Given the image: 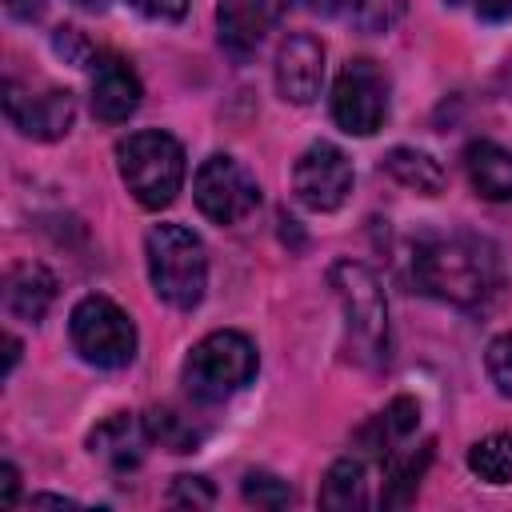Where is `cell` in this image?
<instances>
[{
	"mask_svg": "<svg viewBox=\"0 0 512 512\" xmlns=\"http://www.w3.org/2000/svg\"><path fill=\"white\" fill-rule=\"evenodd\" d=\"M168 500L180 504V508H208L216 500V492H212V484L204 476H176Z\"/></svg>",
	"mask_w": 512,
	"mask_h": 512,
	"instance_id": "484cf974",
	"label": "cell"
},
{
	"mask_svg": "<svg viewBox=\"0 0 512 512\" xmlns=\"http://www.w3.org/2000/svg\"><path fill=\"white\" fill-rule=\"evenodd\" d=\"M4 348H8V360H4V376H8V372L16 368V360H20V340H16V336H8V340H4Z\"/></svg>",
	"mask_w": 512,
	"mask_h": 512,
	"instance_id": "d6a6232c",
	"label": "cell"
},
{
	"mask_svg": "<svg viewBox=\"0 0 512 512\" xmlns=\"http://www.w3.org/2000/svg\"><path fill=\"white\" fill-rule=\"evenodd\" d=\"M16 484H20L16 468H12V464H0V504H4V508L16 504Z\"/></svg>",
	"mask_w": 512,
	"mask_h": 512,
	"instance_id": "4dcf8cb0",
	"label": "cell"
},
{
	"mask_svg": "<svg viewBox=\"0 0 512 512\" xmlns=\"http://www.w3.org/2000/svg\"><path fill=\"white\" fill-rule=\"evenodd\" d=\"M368 480H364V460L356 456H344L328 468L324 484H320V508H332V512H352V508H364L368 500Z\"/></svg>",
	"mask_w": 512,
	"mask_h": 512,
	"instance_id": "ffe728a7",
	"label": "cell"
},
{
	"mask_svg": "<svg viewBox=\"0 0 512 512\" xmlns=\"http://www.w3.org/2000/svg\"><path fill=\"white\" fill-rule=\"evenodd\" d=\"M4 8L16 20H40L44 16V0H4Z\"/></svg>",
	"mask_w": 512,
	"mask_h": 512,
	"instance_id": "f546056e",
	"label": "cell"
},
{
	"mask_svg": "<svg viewBox=\"0 0 512 512\" xmlns=\"http://www.w3.org/2000/svg\"><path fill=\"white\" fill-rule=\"evenodd\" d=\"M244 500L256 508H284V504H292V488L272 472H248L244 476Z\"/></svg>",
	"mask_w": 512,
	"mask_h": 512,
	"instance_id": "603a6c76",
	"label": "cell"
},
{
	"mask_svg": "<svg viewBox=\"0 0 512 512\" xmlns=\"http://www.w3.org/2000/svg\"><path fill=\"white\" fill-rule=\"evenodd\" d=\"M140 76L120 56H96L92 60V116L104 124H124L140 108Z\"/></svg>",
	"mask_w": 512,
	"mask_h": 512,
	"instance_id": "4fadbf2b",
	"label": "cell"
},
{
	"mask_svg": "<svg viewBox=\"0 0 512 512\" xmlns=\"http://www.w3.org/2000/svg\"><path fill=\"white\" fill-rule=\"evenodd\" d=\"M328 284L344 312L348 352L364 368L388 364V304L376 272L360 260H336L328 268Z\"/></svg>",
	"mask_w": 512,
	"mask_h": 512,
	"instance_id": "7a4b0ae2",
	"label": "cell"
},
{
	"mask_svg": "<svg viewBox=\"0 0 512 512\" xmlns=\"http://www.w3.org/2000/svg\"><path fill=\"white\" fill-rule=\"evenodd\" d=\"M260 368L256 344L244 332L220 328L208 332L184 360V388L200 400V404H220L228 396H236Z\"/></svg>",
	"mask_w": 512,
	"mask_h": 512,
	"instance_id": "5b68a950",
	"label": "cell"
},
{
	"mask_svg": "<svg viewBox=\"0 0 512 512\" xmlns=\"http://www.w3.org/2000/svg\"><path fill=\"white\" fill-rule=\"evenodd\" d=\"M68 336L80 360L96 368H128L136 360V324L132 316L108 296L76 300L68 316Z\"/></svg>",
	"mask_w": 512,
	"mask_h": 512,
	"instance_id": "8992f818",
	"label": "cell"
},
{
	"mask_svg": "<svg viewBox=\"0 0 512 512\" xmlns=\"http://www.w3.org/2000/svg\"><path fill=\"white\" fill-rule=\"evenodd\" d=\"M388 116V76L376 60L356 56L332 84V120L348 136H372Z\"/></svg>",
	"mask_w": 512,
	"mask_h": 512,
	"instance_id": "52a82bcc",
	"label": "cell"
},
{
	"mask_svg": "<svg viewBox=\"0 0 512 512\" xmlns=\"http://www.w3.org/2000/svg\"><path fill=\"white\" fill-rule=\"evenodd\" d=\"M32 504H56V508H72L76 500H68V496H32Z\"/></svg>",
	"mask_w": 512,
	"mask_h": 512,
	"instance_id": "836d02e7",
	"label": "cell"
},
{
	"mask_svg": "<svg viewBox=\"0 0 512 512\" xmlns=\"http://www.w3.org/2000/svg\"><path fill=\"white\" fill-rule=\"evenodd\" d=\"M380 172H388L400 188L416 192V196H440L448 188V176L440 168V160L424 148H392L384 160H380Z\"/></svg>",
	"mask_w": 512,
	"mask_h": 512,
	"instance_id": "ac0fdd59",
	"label": "cell"
},
{
	"mask_svg": "<svg viewBox=\"0 0 512 512\" xmlns=\"http://www.w3.org/2000/svg\"><path fill=\"white\" fill-rule=\"evenodd\" d=\"M4 116L12 120V128L20 136L32 140H60L68 136L72 120H76V96L68 88H44L32 92L16 80L4 84Z\"/></svg>",
	"mask_w": 512,
	"mask_h": 512,
	"instance_id": "30bf717a",
	"label": "cell"
},
{
	"mask_svg": "<svg viewBox=\"0 0 512 512\" xmlns=\"http://www.w3.org/2000/svg\"><path fill=\"white\" fill-rule=\"evenodd\" d=\"M412 276L420 292L444 304L480 308L496 292V256L472 232H436L412 248Z\"/></svg>",
	"mask_w": 512,
	"mask_h": 512,
	"instance_id": "6da1fadb",
	"label": "cell"
},
{
	"mask_svg": "<svg viewBox=\"0 0 512 512\" xmlns=\"http://www.w3.org/2000/svg\"><path fill=\"white\" fill-rule=\"evenodd\" d=\"M128 4L148 20H180L188 12V0H128Z\"/></svg>",
	"mask_w": 512,
	"mask_h": 512,
	"instance_id": "83f0119b",
	"label": "cell"
},
{
	"mask_svg": "<svg viewBox=\"0 0 512 512\" xmlns=\"http://www.w3.org/2000/svg\"><path fill=\"white\" fill-rule=\"evenodd\" d=\"M52 48H56L64 60H72V64H88V60H96V52H92V44L80 36V28H56Z\"/></svg>",
	"mask_w": 512,
	"mask_h": 512,
	"instance_id": "4316f807",
	"label": "cell"
},
{
	"mask_svg": "<svg viewBox=\"0 0 512 512\" xmlns=\"http://www.w3.org/2000/svg\"><path fill=\"white\" fill-rule=\"evenodd\" d=\"M324 84V44L308 32H292L276 52V92L288 104H312Z\"/></svg>",
	"mask_w": 512,
	"mask_h": 512,
	"instance_id": "7c38bea8",
	"label": "cell"
},
{
	"mask_svg": "<svg viewBox=\"0 0 512 512\" xmlns=\"http://www.w3.org/2000/svg\"><path fill=\"white\" fill-rule=\"evenodd\" d=\"M144 428H148V440L168 448V452H196L200 440H204V432L184 412H176L168 404L164 408H148L144 412Z\"/></svg>",
	"mask_w": 512,
	"mask_h": 512,
	"instance_id": "44dd1931",
	"label": "cell"
},
{
	"mask_svg": "<svg viewBox=\"0 0 512 512\" xmlns=\"http://www.w3.org/2000/svg\"><path fill=\"white\" fill-rule=\"evenodd\" d=\"M468 468L484 484H512V432H492L468 448Z\"/></svg>",
	"mask_w": 512,
	"mask_h": 512,
	"instance_id": "7402d4cb",
	"label": "cell"
},
{
	"mask_svg": "<svg viewBox=\"0 0 512 512\" xmlns=\"http://www.w3.org/2000/svg\"><path fill=\"white\" fill-rule=\"evenodd\" d=\"M472 8H476V16L488 20V24L512 20V0H472Z\"/></svg>",
	"mask_w": 512,
	"mask_h": 512,
	"instance_id": "f1b7e54d",
	"label": "cell"
},
{
	"mask_svg": "<svg viewBox=\"0 0 512 512\" xmlns=\"http://www.w3.org/2000/svg\"><path fill=\"white\" fill-rule=\"evenodd\" d=\"M144 444H152V440H148V428H144V416L136 420V416H128V412L108 416V420H104V424H96V432L88 436L92 456L108 460V464H112V468H120V472L140 464Z\"/></svg>",
	"mask_w": 512,
	"mask_h": 512,
	"instance_id": "2e32d148",
	"label": "cell"
},
{
	"mask_svg": "<svg viewBox=\"0 0 512 512\" xmlns=\"http://www.w3.org/2000/svg\"><path fill=\"white\" fill-rule=\"evenodd\" d=\"M116 168L140 208H168L184 184V148L176 136L144 128L116 144Z\"/></svg>",
	"mask_w": 512,
	"mask_h": 512,
	"instance_id": "277c9868",
	"label": "cell"
},
{
	"mask_svg": "<svg viewBox=\"0 0 512 512\" xmlns=\"http://www.w3.org/2000/svg\"><path fill=\"white\" fill-rule=\"evenodd\" d=\"M52 300H56V276L44 264L28 260V264H16L4 276V308H8V316L40 324L48 316Z\"/></svg>",
	"mask_w": 512,
	"mask_h": 512,
	"instance_id": "5bb4252c",
	"label": "cell"
},
{
	"mask_svg": "<svg viewBox=\"0 0 512 512\" xmlns=\"http://www.w3.org/2000/svg\"><path fill=\"white\" fill-rule=\"evenodd\" d=\"M432 440H424L420 448H400V452H392L388 460H384V492H380V504L384 508H404L412 496H416V488H420V476L428 472V464H432Z\"/></svg>",
	"mask_w": 512,
	"mask_h": 512,
	"instance_id": "d6986e66",
	"label": "cell"
},
{
	"mask_svg": "<svg viewBox=\"0 0 512 512\" xmlns=\"http://www.w3.org/2000/svg\"><path fill=\"white\" fill-rule=\"evenodd\" d=\"M416 424H420V404H416L412 396H396L384 412H376V416L356 432V440H360V448H364L368 456H376V460L384 464L392 452H400V448L412 440Z\"/></svg>",
	"mask_w": 512,
	"mask_h": 512,
	"instance_id": "9a60e30c",
	"label": "cell"
},
{
	"mask_svg": "<svg viewBox=\"0 0 512 512\" xmlns=\"http://www.w3.org/2000/svg\"><path fill=\"white\" fill-rule=\"evenodd\" d=\"M76 4H80V8H104L108 0H76Z\"/></svg>",
	"mask_w": 512,
	"mask_h": 512,
	"instance_id": "e575fe53",
	"label": "cell"
},
{
	"mask_svg": "<svg viewBox=\"0 0 512 512\" xmlns=\"http://www.w3.org/2000/svg\"><path fill=\"white\" fill-rule=\"evenodd\" d=\"M352 180V160L328 140L308 144L292 164V192L308 212H336L352 196Z\"/></svg>",
	"mask_w": 512,
	"mask_h": 512,
	"instance_id": "9c48e42d",
	"label": "cell"
},
{
	"mask_svg": "<svg viewBox=\"0 0 512 512\" xmlns=\"http://www.w3.org/2000/svg\"><path fill=\"white\" fill-rule=\"evenodd\" d=\"M484 368H488V380L496 384L500 396H512V332H500L488 352H484Z\"/></svg>",
	"mask_w": 512,
	"mask_h": 512,
	"instance_id": "d4e9b609",
	"label": "cell"
},
{
	"mask_svg": "<svg viewBox=\"0 0 512 512\" xmlns=\"http://www.w3.org/2000/svg\"><path fill=\"white\" fill-rule=\"evenodd\" d=\"M348 8L364 32H388L404 16V0H352Z\"/></svg>",
	"mask_w": 512,
	"mask_h": 512,
	"instance_id": "cb8c5ba5",
	"label": "cell"
},
{
	"mask_svg": "<svg viewBox=\"0 0 512 512\" xmlns=\"http://www.w3.org/2000/svg\"><path fill=\"white\" fill-rule=\"evenodd\" d=\"M144 256H148V280L152 292L180 312H192L204 300L208 288V256L204 244L192 228L184 224H156L144 236Z\"/></svg>",
	"mask_w": 512,
	"mask_h": 512,
	"instance_id": "3957f363",
	"label": "cell"
},
{
	"mask_svg": "<svg viewBox=\"0 0 512 512\" xmlns=\"http://www.w3.org/2000/svg\"><path fill=\"white\" fill-rule=\"evenodd\" d=\"M288 0H220L216 8V28H220V44L232 60H248L264 36L272 32V24L280 20Z\"/></svg>",
	"mask_w": 512,
	"mask_h": 512,
	"instance_id": "8fae6325",
	"label": "cell"
},
{
	"mask_svg": "<svg viewBox=\"0 0 512 512\" xmlns=\"http://www.w3.org/2000/svg\"><path fill=\"white\" fill-rule=\"evenodd\" d=\"M300 8H308V12H316V16H336V12H344L352 0H296Z\"/></svg>",
	"mask_w": 512,
	"mask_h": 512,
	"instance_id": "1f68e13d",
	"label": "cell"
},
{
	"mask_svg": "<svg viewBox=\"0 0 512 512\" xmlns=\"http://www.w3.org/2000/svg\"><path fill=\"white\" fill-rule=\"evenodd\" d=\"M192 196H196V208L212 220V224H240L244 216L256 212L260 204V184L256 176L236 160V156H208L200 168H196V180H192Z\"/></svg>",
	"mask_w": 512,
	"mask_h": 512,
	"instance_id": "ba28073f",
	"label": "cell"
},
{
	"mask_svg": "<svg viewBox=\"0 0 512 512\" xmlns=\"http://www.w3.org/2000/svg\"><path fill=\"white\" fill-rule=\"evenodd\" d=\"M464 168L468 180L476 188V196L484 200H512V152L492 144V140H472L464 148Z\"/></svg>",
	"mask_w": 512,
	"mask_h": 512,
	"instance_id": "e0dca14e",
	"label": "cell"
}]
</instances>
